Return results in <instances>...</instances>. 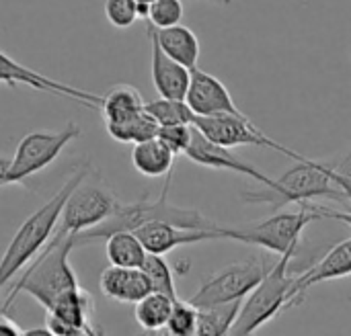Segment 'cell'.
<instances>
[{"instance_id": "1", "label": "cell", "mask_w": 351, "mask_h": 336, "mask_svg": "<svg viewBox=\"0 0 351 336\" xmlns=\"http://www.w3.org/2000/svg\"><path fill=\"white\" fill-rule=\"evenodd\" d=\"M93 172L90 164L84 162L80 164L72 175L70 179L64 183V187H60L58 193H53L35 214H31L23 226L16 230L14 238L10 240V244L6 246L2 259H0V292L10 283V279L39 253L43 250V246L49 242L58 222H60V216H62V209L70 197V193L74 191V187L84 181L88 175Z\"/></svg>"}, {"instance_id": "2", "label": "cell", "mask_w": 351, "mask_h": 336, "mask_svg": "<svg viewBox=\"0 0 351 336\" xmlns=\"http://www.w3.org/2000/svg\"><path fill=\"white\" fill-rule=\"evenodd\" d=\"M245 201L249 203H265L278 211L284 205L296 203L306 205L319 199L331 201H346L343 191L335 185L329 172V164L317 162L311 158L296 160V166L286 170L282 177L274 179L263 191H247L243 193Z\"/></svg>"}, {"instance_id": "3", "label": "cell", "mask_w": 351, "mask_h": 336, "mask_svg": "<svg viewBox=\"0 0 351 336\" xmlns=\"http://www.w3.org/2000/svg\"><path fill=\"white\" fill-rule=\"evenodd\" d=\"M296 255L298 250L280 255V259L269 265L257 287L243 300L230 335H253L288 308L290 289L296 279V275L292 273V261L296 259Z\"/></svg>"}, {"instance_id": "4", "label": "cell", "mask_w": 351, "mask_h": 336, "mask_svg": "<svg viewBox=\"0 0 351 336\" xmlns=\"http://www.w3.org/2000/svg\"><path fill=\"white\" fill-rule=\"evenodd\" d=\"M74 248V236L64 238L60 244H56L49 253L39 255L31 267L25 271V275L16 281V285L10 289L2 312H6L12 306V300L19 294L31 296L41 308H49L64 292L78 287L76 273L70 267V253Z\"/></svg>"}, {"instance_id": "5", "label": "cell", "mask_w": 351, "mask_h": 336, "mask_svg": "<svg viewBox=\"0 0 351 336\" xmlns=\"http://www.w3.org/2000/svg\"><path fill=\"white\" fill-rule=\"evenodd\" d=\"M321 220L313 209L302 207V211H274L259 224L243 228H224L226 240H237L255 248H263L274 255H286L300 250L302 234L306 226Z\"/></svg>"}, {"instance_id": "6", "label": "cell", "mask_w": 351, "mask_h": 336, "mask_svg": "<svg viewBox=\"0 0 351 336\" xmlns=\"http://www.w3.org/2000/svg\"><path fill=\"white\" fill-rule=\"evenodd\" d=\"M86 179L80 181L74 187V191L70 193V197L62 209V216H60V226H56V230H53L49 242L43 246L41 255L49 253L64 238L76 236L80 232H86V230L99 226L119 205V199L107 187L97 185V183H86Z\"/></svg>"}, {"instance_id": "7", "label": "cell", "mask_w": 351, "mask_h": 336, "mask_svg": "<svg viewBox=\"0 0 351 336\" xmlns=\"http://www.w3.org/2000/svg\"><path fill=\"white\" fill-rule=\"evenodd\" d=\"M76 138H80V127L74 121H70L60 131H31V133H27L19 142L12 160H8V166H6V172L2 179V187L4 185H21L29 177L41 172Z\"/></svg>"}, {"instance_id": "8", "label": "cell", "mask_w": 351, "mask_h": 336, "mask_svg": "<svg viewBox=\"0 0 351 336\" xmlns=\"http://www.w3.org/2000/svg\"><path fill=\"white\" fill-rule=\"evenodd\" d=\"M267 269H269L267 263L261 259L228 265L206 277L199 289L189 298V302L195 308H208V306L245 300L263 279Z\"/></svg>"}, {"instance_id": "9", "label": "cell", "mask_w": 351, "mask_h": 336, "mask_svg": "<svg viewBox=\"0 0 351 336\" xmlns=\"http://www.w3.org/2000/svg\"><path fill=\"white\" fill-rule=\"evenodd\" d=\"M193 125L212 142L224 146V148H237V146H261L278 150L294 160L304 158L302 154H296L288 146L267 138L259 127L253 125V121L247 115H210V117H195Z\"/></svg>"}, {"instance_id": "10", "label": "cell", "mask_w": 351, "mask_h": 336, "mask_svg": "<svg viewBox=\"0 0 351 336\" xmlns=\"http://www.w3.org/2000/svg\"><path fill=\"white\" fill-rule=\"evenodd\" d=\"M45 312H47L45 326L53 336L99 335V328L93 324V314H95L93 296L80 285L64 292Z\"/></svg>"}, {"instance_id": "11", "label": "cell", "mask_w": 351, "mask_h": 336, "mask_svg": "<svg viewBox=\"0 0 351 336\" xmlns=\"http://www.w3.org/2000/svg\"><path fill=\"white\" fill-rule=\"evenodd\" d=\"M0 82H4L8 86L25 84V86H31L33 90H41V92H47V94H53V96L76 101L78 105H82L86 109H99L101 99H103L101 94L76 88V86H70V84H64V82H58L53 78H47L41 72H35V70L19 64L14 57L6 55L4 51H0Z\"/></svg>"}, {"instance_id": "12", "label": "cell", "mask_w": 351, "mask_h": 336, "mask_svg": "<svg viewBox=\"0 0 351 336\" xmlns=\"http://www.w3.org/2000/svg\"><path fill=\"white\" fill-rule=\"evenodd\" d=\"M185 103L195 113V117H210V115H245L232 94L228 92L226 84L210 72L199 70L197 66L191 68L189 88L185 94Z\"/></svg>"}, {"instance_id": "13", "label": "cell", "mask_w": 351, "mask_h": 336, "mask_svg": "<svg viewBox=\"0 0 351 336\" xmlns=\"http://www.w3.org/2000/svg\"><path fill=\"white\" fill-rule=\"evenodd\" d=\"M142 244L146 246L148 253L152 255H167L179 246L187 244H197V242H208V240H226L224 238V228H214V230H202V228H183L175 226L171 222H146L140 228L134 230Z\"/></svg>"}, {"instance_id": "14", "label": "cell", "mask_w": 351, "mask_h": 336, "mask_svg": "<svg viewBox=\"0 0 351 336\" xmlns=\"http://www.w3.org/2000/svg\"><path fill=\"white\" fill-rule=\"evenodd\" d=\"M351 275V238L335 244L319 263H315L313 267H308L304 273L296 275L292 289H290V298H288V308L292 306H300L306 298V294L315 287L321 285L325 281H335V279H343Z\"/></svg>"}, {"instance_id": "15", "label": "cell", "mask_w": 351, "mask_h": 336, "mask_svg": "<svg viewBox=\"0 0 351 336\" xmlns=\"http://www.w3.org/2000/svg\"><path fill=\"white\" fill-rule=\"evenodd\" d=\"M191 162L199 164V166H208V168H216V170H230L237 175H245L257 183H261L263 187L271 185V177H267L265 172H261L259 168H255L253 164L241 160L239 156H234L230 152V148H224L212 140H208L195 125L191 131V144L185 150V154Z\"/></svg>"}, {"instance_id": "16", "label": "cell", "mask_w": 351, "mask_h": 336, "mask_svg": "<svg viewBox=\"0 0 351 336\" xmlns=\"http://www.w3.org/2000/svg\"><path fill=\"white\" fill-rule=\"evenodd\" d=\"M99 287L105 298L119 304H136L152 292V283L142 267H117L109 265L99 279Z\"/></svg>"}, {"instance_id": "17", "label": "cell", "mask_w": 351, "mask_h": 336, "mask_svg": "<svg viewBox=\"0 0 351 336\" xmlns=\"http://www.w3.org/2000/svg\"><path fill=\"white\" fill-rule=\"evenodd\" d=\"M148 37H150V43H152V82H154L156 92L160 96H165V99H181V101H185L191 70L187 66L179 64L177 60H173L171 55H167L160 49L156 37L150 31H148Z\"/></svg>"}, {"instance_id": "18", "label": "cell", "mask_w": 351, "mask_h": 336, "mask_svg": "<svg viewBox=\"0 0 351 336\" xmlns=\"http://www.w3.org/2000/svg\"><path fill=\"white\" fill-rule=\"evenodd\" d=\"M146 29L156 37L160 49H162L167 55H171V57L177 60L179 64L187 66L189 70L197 66L202 47H199L197 35H195L189 27L177 23V25H171V27H165V29H156V27H152V25L148 23Z\"/></svg>"}, {"instance_id": "19", "label": "cell", "mask_w": 351, "mask_h": 336, "mask_svg": "<svg viewBox=\"0 0 351 336\" xmlns=\"http://www.w3.org/2000/svg\"><path fill=\"white\" fill-rule=\"evenodd\" d=\"M175 156L177 154L162 140L150 138L146 142L134 144L132 164L140 175H144L148 179H158V177L171 175Z\"/></svg>"}, {"instance_id": "20", "label": "cell", "mask_w": 351, "mask_h": 336, "mask_svg": "<svg viewBox=\"0 0 351 336\" xmlns=\"http://www.w3.org/2000/svg\"><path fill=\"white\" fill-rule=\"evenodd\" d=\"M105 255H107L109 265L136 269V267L144 265L148 250L136 232L119 230V232H113L111 236L105 238Z\"/></svg>"}, {"instance_id": "21", "label": "cell", "mask_w": 351, "mask_h": 336, "mask_svg": "<svg viewBox=\"0 0 351 336\" xmlns=\"http://www.w3.org/2000/svg\"><path fill=\"white\" fill-rule=\"evenodd\" d=\"M99 111L103 113L105 123L125 121V119H130V117L144 111V101H142L140 92L134 86L117 84L101 99Z\"/></svg>"}, {"instance_id": "22", "label": "cell", "mask_w": 351, "mask_h": 336, "mask_svg": "<svg viewBox=\"0 0 351 336\" xmlns=\"http://www.w3.org/2000/svg\"><path fill=\"white\" fill-rule=\"evenodd\" d=\"M107 133L121 144H138L146 142L150 138L158 135V121L144 109L142 113L125 119V121H115V123H105Z\"/></svg>"}, {"instance_id": "23", "label": "cell", "mask_w": 351, "mask_h": 336, "mask_svg": "<svg viewBox=\"0 0 351 336\" xmlns=\"http://www.w3.org/2000/svg\"><path fill=\"white\" fill-rule=\"evenodd\" d=\"M173 302H175L173 298H169L160 292H150L146 298H142L140 302L134 304L136 306V310H134L136 322L144 331H150V333L167 328V322H169V316L173 310Z\"/></svg>"}, {"instance_id": "24", "label": "cell", "mask_w": 351, "mask_h": 336, "mask_svg": "<svg viewBox=\"0 0 351 336\" xmlns=\"http://www.w3.org/2000/svg\"><path fill=\"white\" fill-rule=\"evenodd\" d=\"M243 300L239 302H228V304H218V306H208V308H197L199 318H197V335L206 336H222L230 335L237 316L241 312Z\"/></svg>"}, {"instance_id": "25", "label": "cell", "mask_w": 351, "mask_h": 336, "mask_svg": "<svg viewBox=\"0 0 351 336\" xmlns=\"http://www.w3.org/2000/svg\"><path fill=\"white\" fill-rule=\"evenodd\" d=\"M144 109L158 121V125H175V123H193L195 113L181 99H156L144 103Z\"/></svg>"}, {"instance_id": "26", "label": "cell", "mask_w": 351, "mask_h": 336, "mask_svg": "<svg viewBox=\"0 0 351 336\" xmlns=\"http://www.w3.org/2000/svg\"><path fill=\"white\" fill-rule=\"evenodd\" d=\"M142 271L148 275L150 283H152V292H160L173 300H179L177 298V289H175V279H173V269L171 265L165 261V255H152L148 253L144 265H142Z\"/></svg>"}, {"instance_id": "27", "label": "cell", "mask_w": 351, "mask_h": 336, "mask_svg": "<svg viewBox=\"0 0 351 336\" xmlns=\"http://www.w3.org/2000/svg\"><path fill=\"white\" fill-rule=\"evenodd\" d=\"M197 318H199V310L189 300L187 302L175 300L167 322V331L175 336L197 335Z\"/></svg>"}, {"instance_id": "28", "label": "cell", "mask_w": 351, "mask_h": 336, "mask_svg": "<svg viewBox=\"0 0 351 336\" xmlns=\"http://www.w3.org/2000/svg\"><path fill=\"white\" fill-rule=\"evenodd\" d=\"M181 18H183L181 0H152L146 21L156 29H165V27L181 23Z\"/></svg>"}, {"instance_id": "29", "label": "cell", "mask_w": 351, "mask_h": 336, "mask_svg": "<svg viewBox=\"0 0 351 336\" xmlns=\"http://www.w3.org/2000/svg\"><path fill=\"white\" fill-rule=\"evenodd\" d=\"M105 16L117 29H128L140 18L136 0H105Z\"/></svg>"}, {"instance_id": "30", "label": "cell", "mask_w": 351, "mask_h": 336, "mask_svg": "<svg viewBox=\"0 0 351 336\" xmlns=\"http://www.w3.org/2000/svg\"><path fill=\"white\" fill-rule=\"evenodd\" d=\"M191 131L193 123H175V125H160L158 127V140H162L175 154H185V150L191 144Z\"/></svg>"}, {"instance_id": "31", "label": "cell", "mask_w": 351, "mask_h": 336, "mask_svg": "<svg viewBox=\"0 0 351 336\" xmlns=\"http://www.w3.org/2000/svg\"><path fill=\"white\" fill-rule=\"evenodd\" d=\"M306 209H313L319 218H329V220H337V222H343L346 226L351 228V211H339V209H331V207H325V205H315V203H306L302 205Z\"/></svg>"}, {"instance_id": "32", "label": "cell", "mask_w": 351, "mask_h": 336, "mask_svg": "<svg viewBox=\"0 0 351 336\" xmlns=\"http://www.w3.org/2000/svg\"><path fill=\"white\" fill-rule=\"evenodd\" d=\"M329 172H331V179L335 181V185L343 191L346 201H351V172H339L331 164H329Z\"/></svg>"}, {"instance_id": "33", "label": "cell", "mask_w": 351, "mask_h": 336, "mask_svg": "<svg viewBox=\"0 0 351 336\" xmlns=\"http://www.w3.org/2000/svg\"><path fill=\"white\" fill-rule=\"evenodd\" d=\"M0 336H23V328L6 314H0Z\"/></svg>"}, {"instance_id": "34", "label": "cell", "mask_w": 351, "mask_h": 336, "mask_svg": "<svg viewBox=\"0 0 351 336\" xmlns=\"http://www.w3.org/2000/svg\"><path fill=\"white\" fill-rule=\"evenodd\" d=\"M6 166H8V160L0 158V187H2V179H4V172H6Z\"/></svg>"}, {"instance_id": "35", "label": "cell", "mask_w": 351, "mask_h": 336, "mask_svg": "<svg viewBox=\"0 0 351 336\" xmlns=\"http://www.w3.org/2000/svg\"><path fill=\"white\" fill-rule=\"evenodd\" d=\"M212 2H220V4H230L232 0H212Z\"/></svg>"}, {"instance_id": "36", "label": "cell", "mask_w": 351, "mask_h": 336, "mask_svg": "<svg viewBox=\"0 0 351 336\" xmlns=\"http://www.w3.org/2000/svg\"><path fill=\"white\" fill-rule=\"evenodd\" d=\"M136 2H152V0H136Z\"/></svg>"}]
</instances>
